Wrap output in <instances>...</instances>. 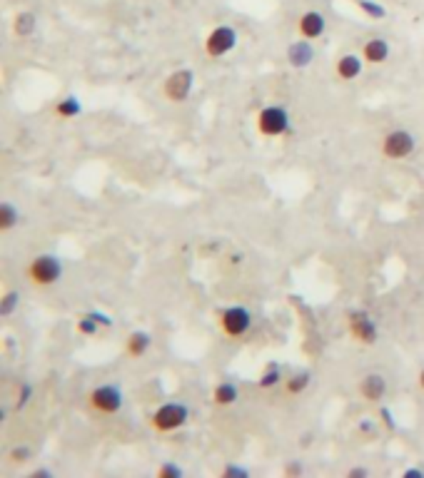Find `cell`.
<instances>
[{"mask_svg": "<svg viewBox=\"0 0 424 478\" xmlns=\"http://www.w3.org/2000/svg\"><path fill=\"white\" fill-rule=\"evenodd\" d=\"M18 304H20V292L8 289L0 299V316H11L18 309Z\"/></svg>", "mask_w": 424, "mask_h": 478, "instance_id": "603a6c76", "label": "cell"}, {"mask_svg": "<svg viewBox=\"0 0 424 478\" xmlns=\"http://www.w3.org/2000/svg\"><path fill=\"white\" fill-rule=\"evenodd\" d=\"M282 378H285V371H282V366L277 362H270L265 366V371L260 374V378H257V389L270 391V389H275V386H280Z\"/></svg>", "mask_w": 424, "mask_h": 478, "instance_id": "d6986e66", "label": "cell"}, {"mask_svg": "<svg viewBox=\"0 0 424 478\" xmlns=\"http://www.w3.org/2000/svg\"><path fill=\"white\" fill-rule=\"evenodd\" d=\"M357 6H360V11L365 13L367 18H372V20H382V18L387 16V11H384L377 0H357Z\"/></svg>", "mask_w": 424, "mask_h": 478, "instance_id": "cb8c5ba5", "label": "cell"}, {"mask_svg": "<svg viewBox=\"0 0 424 478\" xmlns=\"http://www.w3.org/2000/svg\"><path fill=\"white\" fill-rule=\"evenodd\" d=\"M155 476H158V478H182V476H185V468L177 466V463H172V461H165V463H160V466H158Z\"/></svg>", "mask_w": 424, "mask_h": 478, "instance_id": "d4e9b609", "label": "cell"}, {"mask_svg": "<svg viewBox=\"0 0 424 478\" xmlns=\"http://www.w3.org/2000/svg\"><path fill=\"white\" fill-rule=\"evenodd\" d=\"M53 112L58 120H75V117L83 115V102H80L75 95H65V97H60V100L55 102Z\"/></svg>", "mask_w": 424, "mask_h": 478, "instance_id": "2e32d148", "label": "cell"}, {"mask_svg": "<svg viewBox=\"0 0 424 478\" xmlns=\"http://www.w3.org/2000/svg\"><path fill=\"white\" fill-rule=\"evenodd\" d=\"M218 324H220V331H223L225 337L232 339V342H237V339L247 337L249 329H252V311L242 304L228 306V309H223L218 314Z\"/></svg>", "mask_w": 424, "mask_h": 478, "instance_id": "277c9868", "label": "cell"}, {"mask_svg": "<svg viewBox=\"0 0 424 478\" xmlns=\"http://www.w3.org/2000/svg\"><path fill=\"white\" fill-rule=\"evenodd\" d=\"M33 399V384H28V381H23L20 389H18V396H16V404H13V411H23L28 406V401Z\"/></svg>", "mask_w": 424, "mask_h": 478, "instance_id": "484cf974", "label": "cell"}, {"mask_svg": "<svg viewBox=\"0 0 424 478\" xmlns=\"http://www.w3.org/2000/svg\"><path fill=\"white\" fill-rule=\"evenodd\" d=\"M254 127H257V132H260L262 137H267V140L285 137L292 127L290 112H287L282 105H267L257 112V117H254Z\"/></svg>", "mask_w": 424, "mask_h": 478, "instance_id": "3957f363", "label": "cell"}, {"mask_svg": "<svg viewBox=\"0 0 424 478\" xmlns=\"http://www.w3.org/2000/svg\"><path fill=\"white\" fill-rule=\"evenodd\" d=\"M414 150H417V137H414V132L402 130V127L387 132L379 142V155L384 160H407L414 155Z\"/></svg>", "mask_w": 424, "mask_h": 478, "instance_id": "5b68a950", "label": "cell"}, {"mask_svg": "<svg viewBox=\"0 0 424 478\" xmlns=\"http://www.w3.org/2000/svg\"><path fill=\"white\" fill-rule=\"evenodd\" d=\"M220 476L223 478H247L249 471L245 466H237V463H228V466L220 471Z\"/></svg>", "mask_w": 424, "mask_h": 478, "instance_id": "83f0119b", "label": "cell"}, {"mask_svg": "<svg viewBox=\"0 0 424 478\" xmlns=\"http://www.w3.org/2000/svg\"><path fill=\"white\" fill-rule=\"evenodd\" d=\"M387 376L379 371H370L362 376V381L357 384V391H360V396L367 401V404H379L384 396H387Z\"/></svg>", "mask_w": 424, "mask_h": 478, "instance_id": "30bf717a", "label": "cell"}, {"mask_svg": "<svg viewBox=\"0 0 424 478\" xmlns=\"http://www.w3.org/2000/svg\"><path fill=\"white\" fill-rule=\"evenodd\" d=\"M33 458V451L30 446H16L8 451V461L11 463H28Z\"/></svg>", "mask_w": 424, "mask_h": 478, "instance_id": "4316f807", "label": "cell"}, {"mask_svg": "<svg viewBox=\"0 0 424 478\" xmlns=\"http://www.w3.org/2000/svg\"><path fill=\"white\" fill-rule=\"evenodd\" d=\"M347 329H350V337L355 339V342L365 344V347H372V344H377V339H379V326L372 319L370 311L365 309H352L350 314H347Z\"/></svg>", "mask_w": 424, "mask_h": 478, "instance_id": "9c48e42d", "label": "cell"}, {"mask_svg": "<svg viewBox=\"0 0 424 478\" xmlns=\"http://www.w3.org/2000/svg\"><path fill=\"white\" fill-rule=\"evenodd\" d=\"M30 476H35V478H37V476H53V473H50L48 468H37V471H33Z\"/></svg>", "mask_w": 424, "mask_h": 478, "instance_id": "e575fe53", "label": "cell"}, {"mask_svg": "<svg viewBox=\"0 0 424 478\" xmlns=\"http://www.w3.org/2000/svg\"><path fill=\"white\" fill-rule=\"evenodd\" d=\"M347 476H360V478H365V476H370V471H367V468H362V466H355V468H350V471H347Z\"/></svg>", "mask_w": 424, "mask_h": 478, "instance_id": "d6a6232c", "label": "cell"}, {"mask_svg": "<svg viewBox=\"0 0 424 478\" xmlns=\"http://www.w3.org/2000/svg\"><path fill=\"white\" fill-rule=\"evenodd\" d=\"M360 431L370 436V434L375 431V424H372V421H362V424H360Z\"/></svg>", "mask_w": 424, "mask_h": 478, "instance_id": "836d02e7", "label": "cell"}, {"mask_svg": "<svg viewBox=\"0 0 424 478\" xmlns=\"http://www.w3.org/2000/svg\"><path fill=\"white\" fill-rule=\"evenodd\" d=\"M16 225H20V210H18L13 202L6 200L3 205H0V232L8 234Z\"/></svg>", "mask_w": 424, "mask_h": 478, "instance_id": "44dd1931", "label": "cell"}, {"mask_svg": "<svg viewBox=\"0 0 424 478\" xmlns=\"http://www.w3.org/2000/svg\"><path fill=\"white\" fill-rule=\"evenodd\" d=\"M417 384H419V389L424 391V369H422V371H419V376H417Z\"/></svg>", "mask_w": 424, "mask_h": 478, "instance_id": "d590c367", "label": "cell"}, {"mask_svg": "<svg viewBox=\"0 0 424 478\" xmlns=\"http://www.w3.org/2000/svg\"><path fill=\"white\" fill-rule=\"evenodd\" d=\"M98 329H100V324H98V321L93 319L90 314L78 316V321H75V331H78L80 337H95Z\"/></svg>", "mask_w": 424, "mask_h": 478, "instance_id": "7402d4cb", "label": "cell"}, {"mask_svg": "<svg viewBox=\"0 0 424 478\" xmlns=\"http://www.w3.org/2000/svg\"><path fill=\"white\" fill-rule=\"evenodd\" d=\"M63 259L55 257V254H37V257L30 259L25 274L30 279L33 287H40V289H48L53 284H58L63 279Z\"/></svg>", "mask_w": 424, "mask_h": 478, "instance_id": "6da1fadb", "label": "cell"}, {"mask_svg": "<svg viewBox=\"0 0 424 478\" xmlns=\"http://www.w3.org/2000/svg\"><path fill=\"white\" fill-rule=\"evenodd\" d=\"M324 30H327V18L319 11H307L297 18V35L305 40H317L324 35Z\"/></svg>", "mask_w": 424, "mask_h": 478, "instance_id": "8fae6325", "label": "cell"}, {"mask_svg": "<svg viewBox=\"0 0 424 478\" xmlns=\"http://www.w3.org/2000/svg\"><path fill=\"white\" fill-rule=\"evenodd\" d=\"M190 421V406L182 404V401H167V404H160L158 409L150 414V426H153L158 434H172L177 429Z\"/></svg>", "mask_w": 424, "mask_h": 478, "instance_id": "7a4b0ae2", "label": "cell"}, {"mask_svg": "<svg viewBox=\"0 0 424 478\" xmlns=\"http://www.w3.org/2000/svg\"><path fill=\"white\" fill-rule=\"evenodd\" d=\"M150 347H153V337H150V331H130L125 339V354L130 359H143L145 354L150 352Z\"/></svg>", "mask_w": 424, "mask_h": 478, "instance_id": "9a60e30c", "label": "cell"}, {"mask_svg": "<svg viewBox=\"0 0 424 478\" xmlns=\"http://www.w3.org/2000/svg\"><path fill=\"white\" fill-rule=\"evenodd\" d=\"M192 88H195V73L187 68H180L175 73H170L163 83V95L165 100L172 102V105H180V102H187Z\"/></svg>", "mask_w": 424, "mask_h": 478, "instance_id": "ba28073f", "label": "cell"}, {"mask_svg": "<svg viewBox=\"0 0 424 478\" xmlns=\"http://www.w3.org/2000/svg\"><path fill=\"white\" fill-rule=\"evenodd\" d=\"M240 399V389L235 381H220L212 389V404L215 406H232Z\"/></svg>", "mask_w": 424, "mask_h": 478, "instance_id": "e0dca14e", "label": "cell"}, {"mask_svg": "<svg viewBox=\"0 0 424 478\" xmlns=\"http://www.w3.org/2000/svg\"><path fill=\"white\" fill-rule=\"evenodd\" d=\"M88 314H90L100 326H112V319L107 314H102V311H88Z\"/></svg>", "mask_w": 424, "mask_h": 478, "instance_id": "f546056e", "label": "cell"}, {"mask_svg": "<svg viewBox=\"0 0 424 478\" xmlns=\"http://www.w3.org/2000/svg\"><path fill=\"white\" fill-rule=\"evenodd\" d=\"M314 60V45L312 40H305V37H300V40L290 42L287 45V63L292 65L295 70H305L310 63Z\"/></svg>", "mask_w": 424, "mask_h": 478, "instance_id": "7c38bea8", "label": "cell"}, {"mask_svg": "<svg viewBox=\"0 0 424 478\" xmlns=\"http://www.w3.org/2000/svg\"><path fill=\"white\" fill-rule=\"evenodd\" d=\"M379 416H382V424L387 426L389 431H394V429H397V424H394V416H392V411H389L387 406H382V409H379Z\"/></svg>", "mask_w": 424, "mask_h": 478, "instance_id": "f1b7e54d", "label": "cell"}, {"mask_svg": "<svg viewBox=\"0 0 424 478\" xmlns=\"http://www.w3.org/2000/svg\"><path fill=\"white\" fill-rule=\"evenodd\" d=\"M402 478H424V468H419V466L407 468V471L402 473Z\"/></svg>", "mask_w": 424, "mask_h": 478, "instance_id": "1f68e13d", "label": "cell"}, {"mask_svg": "<svg viewBox=\"0 0 424 478\" xmlns=\"http://www.w3.org/2000/svg\"><path fill=\"white\" fill-rule=\"evenodd\" d=\"M305 468H302V463L300 461H292L290 466L285 468V476H300V473H302Z\"/></svg>", "mask_w": 424, "mask_h": 478, "instance_id": "4dcf8cb0", "label": "cell"}, {"mask_svg": "<svg viewBox=\"0 0 424 478\" xmlns=\"http://www.w3.org/2000/svg\"><path fill=\"white\" fill-rule=\"evenodd\" d=\"M362 70H365V58L355 53L342 55V58H337V63H334V75H337V80H342V83L357 80L362 75Z\"/></svg>", "mask_w": 424, "mask_h": 478, "instance_id": "4fadbf2b", "label": "cell"}, {"mask_svg": "<svg viewBox=\"0 0 424 478\" xmlns=\"http://www.w3.org/2000/svg\"><path fill=\"white\" fill-rule=\"evenodd\" d=\"M362 58H365V63H370V65L387 63L389 42L384 40V37H370V40H365V45H362Z\"/></svg>", "mask_w": 424, "mask_h": 478, "instance_id": "5bb4252c", "label": "cell"}, {"mask_svg": "<svg viewBox=\"0 0 424 478\" xmlns=\"http://www.w3.org/2000/svg\"><path fill=\"white\" fill-rule=\"evenodd\" d=\"M122 404H125V396L117 384H100L88 394V406L100 416H115Z\"/></svg>", "mask_w": 424, "mask_h": 478, "instance_id": "8992f818", "label": "cell"}, {"mask_svg": "<svg viewBox=\"0 0 424 478\" xmlns=\"http://www.w3.org/2000/svg\"><path fill=\"white\" fill-rule=\"evenodd\" d=\"M37 30V16L30 11H20L13 18V35L16 37H30Z\"/></svg>", "mask_w": 424, "mask_h": 478, "instance_id": "ac0fdd59", "label": "cell"}, {"mask_svg": "<svg viewBox=\"0 0 424 478\" xmlns=\"http://www.w3.org/2000/svg\"><path fill=\"white\" fill-rule=\"evenodd\" d=\"M237 47V30L232 25H215L207 32L202 50L210 60H220L225 55H230Z\"/></svg>", "mask_w": 424, "mask_h": 478, "instance_id": "52a82bcc", "label": "cell"}, {"mask_svg": "<svg viewBox=\"0 0 424 478\" xmlns=\"http://www.w3.org/2000/svg\"><path fill=\"white\" fill-rule=\"evenodd\" d=\"M310 381H312V371H307V369H302V371L292 374L290 378H285V391L287 396H300L307 391Z\"/></svg>", "mask_w": 424, "mask_h": 478, "instance_id": "ffe728a7", "label": "cell"}]
</instances>
